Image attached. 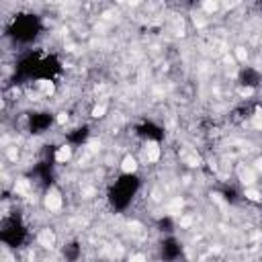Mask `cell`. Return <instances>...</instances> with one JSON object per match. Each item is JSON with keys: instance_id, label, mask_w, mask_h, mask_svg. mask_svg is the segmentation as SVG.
<instances>
[{"instance_id": "cell-13", "label": "cell", "mask_w": 262, "mask_h": 262, "mask_svg": "<svg viewBox=\"0 0 262 262\" xmlns=\"http://www.w3.org/2000/svg\"><path fill=\"white\" fill-rule=\"evenodd\" d=\"M223 199L229 201V203H235L237 201V192L233 188H223Z\"/></svg>"}, {"instance_id": "cell-3", "label": "cell", "mask_w": 262, "mask_h": 262, "mask_svg": "<svg viewBox=\"0 0 262 262\" xmlns=\"http://www.w3.org/2000/svg\"><path fill=\"white\" fill-rule=\"evenodd\" d=\"M143 186V178L135 170L121 172L106 188V205L113 213H125L137 199Z\"/></svg>"}, {"instance_id": "cell-2", "label": "cell", "mask_w": 262, "mask_h": 262, "mask_svg": "<svg viewBox=\"0 0 262 262\" xmlns=\"http://www.w3.org/2000/svg\"><path fill=\"white\" fill-rule=\"evenodd\" d=\"M45 31V23L37 12H16L14 16H10V20L4 27V37L14 45V47H25V49H33V45L41 39Z\"/></svg>"}, {"instance_id": "cell-12", "label": "cell", "mask_w": 262, "mask_h": 262, "mask_svg": "<svg viewBox=\"0 0 262 262\" xmlns=\"http://www.w3.org/2000/svg\"><path fill=\"white\" fill-rule=\"evenodd\" d=\"M156 229H158L162 235H170V233H174V231H176L174 217H170V215H162V217H158V221H156Z\"/></svg>"}, {"instance_id": "cell-7", "label": "cell", "mask_w": 262, "mask_h": 262, "mask_svg": "<svg viewBox=\"0 0 262 262\" xmlns=\"http://www.w3.org/2000/svg\"><path fill=\"white\" fill-rule=\"evenodd\" d=\"M133 133L141 141H147V143H162L166 139V129L158 121H154V119H141L133 127Z\"/></svg>"}, {"instance_id": "cell-9", "label": "cell", "mask_w": 262, "mask_h": 262, "mask_svg": "<svg viewBox=\"0 0 262 262\" xmlns=\"http://www.w3.org/2000/svg\"><path fill=\"white\" fill-rule=\"evenodd\" d=\"M235 82L239 88H246V90H256L262 86V72L254 66H242L237 70V76H235Z\"/></svg>"}, {"instance_id": "cell-1", "label": "cell", "mask_w": 262, "mask_h": 262, "mask_svg": "<svg viewBox=\"0 0 262 262\" xmlns=\"http://www.w3.org/2000/svg\"><path fill=\"white\" fill-rule=\"evenodd\" d=\"M63 74V61L53 51H41L37 47L25 49L14 61L12 82L29 84V82H53Z\"/></svg>"}, {"instance_id": "cell-11", "label": "cell", "mask_w": 262, "mask_h": 262, "mask_svg": "<svg viewBox=\"0 0 262 262\" xmlns=\"http://www.w3.org/2000/svg\"><path fill=\"white\" fill-rule=\"evenodd\" d=\"M61 254H63V260L66 262H78L80 256H82V244L78 239L66 242L63 248H61Z\"/></svg>"}, {"instance_id": "cell-4", "label": "cell", "mask_w": 262, "mask_h": 262, "mask_svg": "<svg viewBox=\"0 0 262 262\" xmlns=\"http://www.w3.org/2000/svg\"><path fill=\"white\" fill-rule=\"evenodd\" d=\"M31 233H29V225L25 223V219L18 213L12 215H4L2 223H0V242L10 248V250H20L25 248V244L29 242Z\"/></svg>"}, {"instance_id": "cell-8", "label": "cell", "mask_w": 262, "mask_h": 262, "mask_svg": "<svg viewBox=\"0 0 262 262\" xmlns=\"http://www.w3.org/2000/svg\"><path fill=\"white\" fill-rule=\"evenodd\" d=\"M29 174H31V178H33L43 190L51 188V184H53V180H55V160H53L51 156L39 160V162L31 168Z\"/></svg>"}, {"instance_id": "cell-6", "label": "cell", "mask_w": 262, "mask_h": 262, "mask_svg": "<svg viewBox=\"0 0 262 262\" xmlns=\"http://www.w3.org/2000/svg\"><path fill=\"white\" fill-rule=\"evenodd\" d=\"M158 258H160V262H180L184 258V244L176 237V233L160 237V242H158Z\"/></svg>"}, {"instance_id": "cell-5", "label": "cell", "mask_w": 262, "mask_h": 262, "mask_svg": "<svg viewBox=\"0 0 262 262\" xmlns=\"http://www.w3.org/2000/svg\"><path fill=\"white\" fill-rule=\"evenodd\" d=\"M55 121H57L55 113H51V111H45V108L29 111V113L25 115V127H27V131H29L33 137L45 135L49 129H53Z\"/></svg>"}, {"instance_id": "cell-10", "label": "cell", "mask_w": 262, "mask_h": 262, "mask_svg": "<svg viewBox=\"0 0 262 262\" xmlns=\"http://www.w3.org/2000/svg\"><path fill=\"white\" fill-rule=\"evenodd\" d=\"M63 139H66V143H68L70 147H82V145L90 139V127H88V125H78V127L70 129V131L63 135Z\"/></svg>"}]
</instances>
